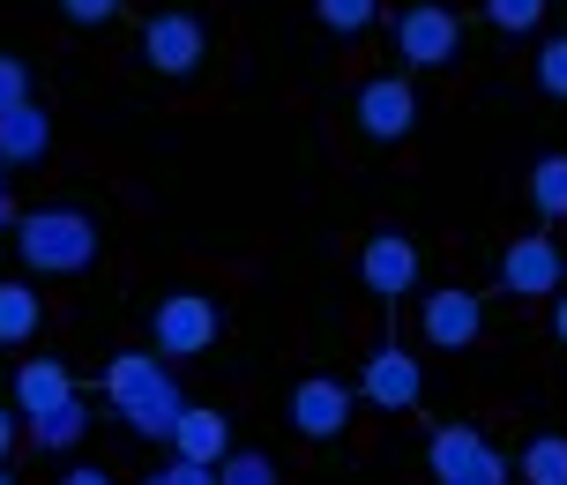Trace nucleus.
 Instances as JSON below:
<instances>
[{"label": "nucleus", "instance_id": "obj_1", "mask_svg": "<svg viewBox=\"0 0 567 485\" xmlns=\"http://www.w3.org/2000/svg\"><path fill=\"white\" fill-rule=\"evenodd\" d=\"M105 403H113L120 419L142 433V441H172L179 426V389H172V367L165 351H120L113 367H105Z\"/></svg>", "mask_w": 567, "mask_h": 485}, {"label": "nucleus", "instance_id": "obj_2", "mask_svg": "<svg viewBox=\"0 0 567 485\" xmlns=\"http://www.w3.org/2000/svg\"><path fill=\"white\" fill-rule=\"evenodd\" d=\"M16 239H23V261L45 277H75L97 261V225L83 209H30V217H16Z\"/></svg>", "mask_w": 567, "mask_h": 485}, {"label": "nucleus", "instance_id": "obj_3", "mask_svg": "<svg viewBox=\"0 0 567 485\" xmlns=\"http://www.w3.org/2000/svg\"><path fill=\"white\" fill-rule=\"evenodd\" d=\"M389 38H396L403 68H449L455 45H463V23H455V8H441V0H411V8L389 16Z\"/></svg>", "mask_w": 567, "mask_h": 485}, {"label": "nucleus", "instance_id": "obj_4", "mask_svg": "<svg viewBox=\"0 0 567 485\" xmlns=\"http://www.w3.org/2000/svg\"><path fill=\"white\" fill-rule=\"evenodd\" d=\"M425 456H433V478L441 485H508V463H501V448L478 426H441Z\"/></svg>", "mask_w": 567, "mask_h": 485}, {"label": "nucleus", "instance_id": "obj_5", "mask_svg": "<svg viewBox=\"0 0 567 485\" xmlns=\"http://www.w3.org/2000/svg\"><path fill=\"white\" fill-rule=\"evenodd\" d=\"M150 329H157V351H165V359H195V351L217 343V299H202V291H172L165 307L150 314Z\"/></svg>", "mask_w": 567, "mask_h": 485}, {"label": "nucleus", "instance_id": "obj_6", "mask_svg": "<svg viewBox=\"0 0 567 485\" xmlns=\"http://www.w3.org/2000/svg\"><path fill=\"white\" fill-rule=\"evenodd\" d=\"M351 411H359V389H351V381L307 373V381L291 389V426L307 433V441H337V433L351 426Z\"/></svg>", "mask_w": 567, "mask_h": 485}, {"label": "nucleus", "instance_id": "obj_7", "mask_svg": "<svg viewBox=\"0 0 567 485\" xmlns=\"http://www.w3.org/2000/svg\"><path fill=\"white\" fill-rule=\"evenodd\" d=\"M202 53H209V38H202V23H195V16H179V8L142 23V60H150L157 75H172V83H179V75H195Z\"/></svg>", "mask_w": 567, "mask_h": 485}, {"label": "nucleus", "instance_id": "obj_8", "mask_svg": "<svg viewBox=\"0 0 567 485\" xmlns=\"http://www.w3.org/2000/svg\"><path fill=\"white\" fill-rule=\"evenodd\" d=\"M359 396L381 403V411H419V396H425L419 359H411L403 343H381V351L367 359V373H359Z\"/></svg>", "mask_w": 567, "mask_h": 485}, {"label": "nucleus", "instance_id": "obj_9", "mask_svg": "<svg viewBox=\"0 0 567 485\" xmlns=\"http://www.w3.org/2000/svg\"><path fill=\"white\" fill-rule=\"evenodd\" d=\"M501 285H508L515 299H553V291L567 285V261H560V247H553L545 231L515 239L508 255H501Z\"/></svg>", "mask_w": 567, "mask_h": 485}, {"label": "nucleus", "instance_id": "obj_10", "mask_svg": "<svg viewBox=\"0 0 567 485\" xmlns=\"http://www.w3.org/2000/svg\"><path fill=\"white\" fill-rule=\"evenodd\" d=\"M359 127H367L373 143H403L419 127V90L403 83V75H373L359 90Z\"/></svg>", "mask_w": 567, "mask_h": 485}, {"label": "nucleus", "instance_id": "obj_11", "mask_svg": "<svg viewBox=\"0 0 567 485\" xmlns=\"http://www.w3.org/2000/svg\"><path fill=\"white\" fill-rule=\"evenodd\" d=\"M359 277H367L373 299H403V291L419 285V247L403 231H373L367 255H359Z\"/></svg>", "mask_w": 567, "mask_h": 485}, {"label": "nucleus", "instance_id": "obj_12", "mask_svg": "<svg viewBox=\"0 0 567 485\" xmlns=\"http://www.w3.org/2000/svg\"><path fill=\"white\" fill-rule=\"evenodd\" d=\"M478 329H485V299L478 291H433V299H425V343L463 351V343H478Z\"/></svg>", "mask_w": 567, "mask_h": 485}, {"label": "nucleus", "instance_id": "obj_13", "mask_svg": "<svg viewBox=\"0 0 567 485\" xmlns=\"http://www.w3.org/2000/svg\"><path fill=\"white\" fill-rule=\"evenodd\" d=\"M172 456L179 463H202V471H217L231 456V419L225 411H179V426H172Z\"/></svg>", "mask_w": 567, "mask_h": 485}, {"label": "nucleus", "instance_id": "obj_14", "mask_svg": "<svg viewBox=\"0 0 567 485\" xmlns=\"http://www.w3.org/2000/svg\"><path fill=\"white\" fill-rule=\"evenodd\" d=\"M68 403H75V373L60 367V359H23V373H16V411L23 419H53Z\"/></svg>", "mask_w": 567, "mask_h": 485}, {"label": "nucleus", "instance_id": "obj_15", "mask_svg": "<svg viewBox=\"0 0 567 485\" xmlns=\"http://www.w3.org/2000/svg\"><path fill=\"white\" fill-rule=\"evenodd\" d=\"M53 143V120L38 113V105H16V113H0V165H38Z\"/></svg>", "mask_w": 567, "mask_h": 485}, {"label": "nucleus", "instance_id": "obj_16", "mask_svg": "<svg viewBox=\"0 0 567 485\" xmlns=\"http://www.w3.org/2000/svg\"><path fill=\"white\" fill-rule=\"evenodd\" d=\"M38 321H45L38 291H30V285H0V343H30V337H38Z\"/></svg>", "mask_w": 567, "mask_h": 485}, {"label": "nucleus", "instance_id": "obj_17", "mask_svg": "<svg viewBox=\"0 0 567 485\" xmlns=\"http://www.w3.org/2000/svg\"><path fill=\"white\" fill-rule=\"evenodd\" d=\"M523 485H567V433H538L523 448Z\"/></svg>", "mask_w": 567, "mask_h": 485}, {"label": "nucleus", "instance_id": "obj_18", "mask_svg": "<svg viewBox=\"0 0 567 485\" xmlns=\"http://www.w3.org/2000/svg\"><path fill=\"white\" fill-rule=\"evenodd\" d=\"M530 202H538V217H567V157L560 149L538 157V172H530Z\"/></svg>", "mask_w": 567, "mask_h": 485}, {"label": "nucleus", "instance_id": "obj_19", "mask_svg": "<svg viewBox=\"0 0 567 485\" xmlns=\"http://www.w3.org/2000/svg\"><path fill=\"white\" fill-rule=\"evenodd\" d=\"M313 16H321V30H343V38H359V30L381 23V0H313Z\"/></svg>", "mask_w": 567, "mask_h": 485}, {"label": "nucleus", "instance_id": "obj_20", "mask_svg": "<svg viewBox=\"0 0 567 485\" xmlns=\"http://www.w3.org/2000/svg\"><path fill=\"white\" fill-rule=\"evenodd\" d=\"M83 433H90L83 403H68V411H53V419H30V441H38V448H75Z\"/></svg>", "mask_w": 567, "mask_h": 485}, {"label": "nucleus", "instance_id": "obj_21", "mask_svg": "<svg viewBox=\"0 0 567 485\" xmlns=\"http://www.w3.org/2000/svg\"><path fill=\"white\" fill-rule=\"evenodd\" d=\"M485 23L508 30V38H523V30L545 23V0H485Z\"/></svg>", "mask_w": 567, "mask_h": 485}, {"label": "nucleus", "instance_id": "obj_22", "mask_svg": "<svg viewBox=\"0 0 567 485\" xmlns=\"http://www.w3.org/2000/svg\"><path fill=\"white\" fill-rule=\"evenodd\" d=\"M217 485H284V478H277V463H269V456L239 448V456H225V463H217Z\"/></svg>", "mask_w": 567, "mask_h": 485}, {"label": "nucleus", "instance_id": "obj_23", "mask_svg": "<svg viewBox=\"0 0 567 485\" xmlns=\"http://www.w3.org/2000/svg\"><path fill=\"white\" fill-rule=\"evenodd\" d=\"M538 90H545V97H567V38H545V53H538Z\"/></svg>", "mask_w": 567, "mask_h": 485}, {"label": "nucleus", "instance_id": "obj_24", "mask_svg": "<svg viewBox=\"0 0 567 485\" xmlns=\"http://www.w3.org/2000/svg\"><path fill=\"white\" fill-rule=\"evenodd\" d=\"M16 105H30V68L0 53V113H16Z\"/></svg>", "mask_w": 567, "mask_h": 485}, {"label": "nucleus", "instance_id": "obj_25", "mask_svg": "<svg viewBox=\"0 0 567 485\" xmlns=\"http://www.w3.org/2000/svg\"><path fill=\"white\" fill-rule=\"evenodd\" d=\"M60 16L83 23V30H97V23H113V16H120V0H60Z\"/></svg>", "mask_w": 567, "mask_h": 485}, {"label": "nucleus", "instance_id": "obj_26", "mask_svg": "<svg viewBox=\"0 0 567 485\" xmlns=\"http://www.w3.org/2000/svg\"><path fill=\"white\" fill-rule=\"evenodd\" d=\"M142 485H217V471H202V463H179V456H172L165 471H150Z\"/></svg>", "mask_w": 567, "mask_h": 485}, {"label": "nucleus", "instance_id": "obj_27", "mask_svg": "<svg viewBox=\"0 0 567 485\" xmlns=\"http://www.w3.org/2000/svg\"><path fill=\"white\" fill-rule=\"evenodd\" d=\"M60 485H113V478H105V471H90V463H83V471H68Z\"/></svg>", "mask_w": 567, "mask_h": 485}, {"label": "nucleus", "instance_id": "obj_28", "mask_svg": "<svg viewBox=\"0 0 567 485\" xmlns=\"http://www.w3.org/2000/svg\"><path fill=\"white\" fill-rule=\"evenodd\" d=\"M16 448V419H8V403H0V456Z\"/></svg>", "mask_w": 567, "mask_h": 485}, {"label": "nucleus", "instance_id": "obj_29", "mask_svg": "<svg viewBox=\"0 0 567 485\" xmlns=\"http://www.w3.org/2000/svg\"><path fill=\"white\" fill-rule=\"evenodd\" d=\"M553 337L567 343V291H560V307H553Z\"/></svg>", "mask_w": 567, "mask_h": 485}, {"label": "nucleus", "instance_id": "obj_30", "mask_svg": "<svg viewBox=\"0 0 567 485\" xmlns=\"http://www.w3.org/2000/svg\"><path fill=\"white\" fill-rule=\"evenodd\" d=\"M8 225H16V209H8V195H0V231H8Z\"/></svg>", "mask_w": 567, "mask_h": 485}, {"label": "nucleus", "instance_id": "obj_31", "mask_svg": "<svg viewBox=\"0 0 567 485\" xmlns=\"http://www.w3.org/2000/svg\"><path fill=\"white\" fill-rule=\"evenodd\" d=\"M0 485H16V478H8V471H0Z\"/></svg>", "mask_w": 567, "mask_h": 485}]
</instances>
